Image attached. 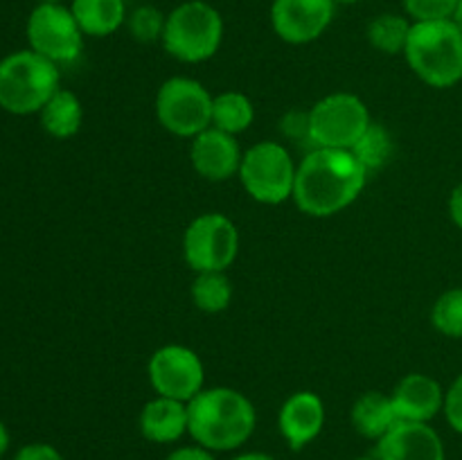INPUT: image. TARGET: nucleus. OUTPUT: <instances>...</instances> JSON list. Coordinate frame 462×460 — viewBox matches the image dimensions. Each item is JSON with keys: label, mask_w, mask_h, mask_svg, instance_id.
Wrapping results in <instances>:
<instances>
[{"label": "nucleus", "mask_w": 462, "mask_h": 460, "mask_svg": "<svg viewBox=\"0 0 462 460\" xmlns=\"http://www.w3.org/2000/svg\"><path fill=\"white\" fill-rule=\"evenodd\" d=\"M365 180L368 170L350 149L316 147L298 165L293 201L305 215L325 219L350 207Z\"/></svg>", "instance_id": "f257e3e1"}, {"label": "nucleus", "mask_w": 462, "mask_h": 460, "mask_svg": "<svg viewBox=\"0 0 462 460\" xmlns=\"http://www.w3.org/2000/svg\"><path fill=\"white\" fill-rule=\"evenodd\" d=\"M61 88L57 63L34 50H18L0 59V108L12 115H32Z\"/></svg>", "instance_id": "20e7f679"}, {"label": "nucleus", "mask_w": 462, "mask_h": 460, "mask_svg": "<svg viewBox=\"0 0 462 460\" xmlns=\"http://www.w3.org/2000/svg\"><path fill=\"white\" fill-rule=\"evenodd\" d=\"M189 436L210 451H233L246 445L257 424L253 401L228 386L203 388L188 401Z\"/></svg>", "instance_id": "f03ea898"}, {"label": "nucleus", "mask_w": 462, "mask_h": 460, "mask_svg": "<svg viewBox=\"0 0 462 460\" xmlns=\"http://www.w3.org/2000/svg\"><path fill=\"white\" fill-rule=\"evenodd\" d=\"M449 215H451V219H454V224L462 230V183L456 185L454 192H451V197H449Z\"/></svg>", "instance_id": "7c9ffc66"}, {"label": "nucleus", "mask_w": 462, "mask_h": 460, "mask_svg": "<svg viewBox=\"0 0 462 460\" xmlns=\"http://www.w3.org/2000/svg\"><path fill=\"white\" fill-rule=\"evenodd\" d=\"M224 41V18L206 0H185L165 18L162 48L183 63H203L215 57Z\"/></svg>", "instance_id": "39448f33"}, {"label": "nucleus", "mask_w": 462, "mask_h": 460, "mask_svg": "<svg viewBox=\"0 0 462 460\" xmlns=\"http://www.w3.org/2000/svg\"><path fill=\"white\" fill-rule=\"evenodd\" d=\"M460 0H402L406 16L413 23L451 21Z\"/></svg>", "instance_id": "bb28decb"}, {"label": "nucleus", "mask_w": 462, "mask_h": 460, "mask_svg": "<svg viewBox=\"0 0 462 460\" xmlns=\"http://www.w3.org/2000/svg\"><path fill=\"white\" fill-rule=\"evenodd\" d=\"M404 59L433 88H451L462 79V32L451 21L413 23Z\"/></svg>", "instance_id": "7ed1b4c3"}, {"label": "nucleus", "mask_w": 462, "mask_h": 460, "mask_svg": "<svg viewBox=\"0 0 462 460\" xmlns=\"http://www.w3.org/2000/svg\"><path fill=\"white\" fill-rule=\"evenodd\" d=\"M233 300V284L226 271H203L192 282V302L206 314H219L228 309Z\"/></svg>", "instance_id": "5701e85b"}, {"label": "nucleus", "mask_w": 462, "mask_h": 460, "mask_svg": "<svg viewBox=\"0 0 462 460\" xmlns=\"http://www.w3.org/2000/svg\"><path fill=\"white\" fill-rule=\"evenodd\" d=\"M149 382L156 395L188 404L203 391L206 368L201 356L185 345H162L149 359Z\"/></svg>", "instance_id": "9b49d317"}, {"label": "nucleus", "mask_w": 462, "mask_h": 460, "mask_svg": "<svg viewBox=\"0 0 462 460\" xmlns=\"http://www.w3.org/2000/svg\"><path fill=\"white\" fill-rule=\"evenodd\" d=\"M454 23L458 25V30L462 32V0L458 3V9H456V14H454Z\"/></svg>", "instance_id": "72a5a7b5"}, {"label": "nucleus", "mask_w": 462, "mask_h": 460, "mask_svg": "<svg viewBox=\"0 0 462 460\" xmlns=\"http://www.w3.org/2000/svg\"><path fill=\"white\" fill-rule=\"evenodd\" d=\"M165 460H217L215 451L206 449L201 445L194 446H179V449L171 451Z\"/></svg>", "instance_id": "c756f323"}, {"label": "nucleus", "mask_w": 462, "mask_h": 460, "mask_svg": "<svg viewBox=\"0 0 462 460\" xmlns=\"http://www.w3.org/2000/svg\"><path fill=\"white\" fill-rule=\"evenodd\" d=\"M140 431L149 442L171 445L189 431L188 404L171 397L156 395L140 413Z\"/></svg>", "instance_id": "f3484780"}, {"label": "nucleus", "mask_w": 462, "mask_h": 460, "mask_svg": "<svg viewBox=\"0 0 462 460\" xmlns=\"http://www.w3.org/2000/svg\"><path fill=\"white\" fill-rule=\"evenodd\" d=\"M212 95L189 77H171L158 88L156 117L162 129L179 138H197L212 126Z\"/></svg>", "instance_id": "6e6552de"}, {"label": "nucleus", "mask_w": 462, "mask_h": 460, "mask_svg": "<svg viewBox=\"0 0 462 460\" xmlns=\"http://www.w3.org/2000/svg\"><path fill=\"white\" fill-rule=\"evenodd\" d=\"M36 3H63V0H36Z\"/></svg>", "instance_id": "c9c22d12"}, {"label": "nucleus", "mask_w": 462, "mask_h": 460, "mask_svg": "<svg viewBox=\"0 0 462 460\" xmlns=\"http://www.w3.org/2000/svg\"><path fill=\"white\" fill-rule=\"evenodd\" d=\"M445 395L440 383L422 373L406 374L391 392L400 422H431L445 410Z\"/></svg>", "instance_id": "dca6fc26"}, {"label": "nucleus", "mask_w": 462, "mask_h": 460, "mask_svg": "<svg viewBox=\"0 0 462 460\" xmlns=\"http://www.w3.org/2000/svg\"><path fill=\"white\" fill-rule=\"evenodd\" d=\"M165 18L167 14H162L153 5H140L126 16V30L138 43H153V41L162 39Z\"/></svg>", "instance_id": "a878e982"}, {"label": "nucleus", "mask_w": 462, "mask_h": 460, "mask_svg": "<svg viewBox=\"0 0 462 460\" xmlns=\"http://www.w3.org/2000/svg\"><path fill=\"white\" fill-rule=\"evenodd\" d=\"M298 165L284 144L264 140L248 149L239 165V180L248 197L264 206H280L293 198Z\"/></svg>", "instance_id": "423d86ee"}, {"label": "nucleus", "mask_w": 462, "mask_h": 460, "mask_svg": "<svg viewBox=\"0 0 462 460\" xmlns=\"http://www.w3.org/2000/svg\"><path fill=\"white\" fill-rule=\"evenodd\" d=\"M70 9L81 32L93 39L116 34L129 16L125 0H72Z\"/></svg>", "instance_id": "6ab92c4d"}, {"label": "nucleus", "mask_w": 462, "mask_h": 460, "mask_svg": "<svg viewBox=\"0 0 462 460\" xmlns=\"http://www.w3.org/2000/svg\"><path fill=\"white\" fill-rule=\"evenodd\" d=\"M350 152L359 158V162L370 174L373 170H382L383 165H388V161L395 153V138L386 126L373 122Z\"/></svg>", "instance_id": "b1692460"}, {"label": "nucleus", "mask_w": 462, "mask_h": 460, "mask_svg": "<svg viewBox=\"0 0 462 460\" xmlns=\"http://www.w3.org/2000/svg\"><path fill=\"white\" fill-rule=\"evenodd\" d=\"M255 120V106L251 97L237 90H226L212 99V126L226 131L230 135H237L246 131Z\"/></svg>", "instance_id": "412c9836"}, {"label": "nucleus", "mask_w": 462, "mask_h": 460, "mask_svg": "<svg viewBox=\"0 0 462 460\" xmlns=\"http://www.w3.org/2000/svg\"><path fill=\"white\" fill-rule=\"evenodd\" d=\"M431 323L449 338H462V289H449L436 300Z\"/></svg>", "instance_id": "393cba45"}, {"label": "nucleus", "mask_w": 462, "mask_h": 460, "mask_svg": "<svg viewBox=\"0 0 462 460\" xmlns=\"http://www.w3.org/2000/svg\"><path fill=\"white\" fill-rule=\"evenodd\" d=\"M352 427L356 433H361L368 440H382L397 422L395 406H393V397L386 392L368 391L352 404Z\"/></svg>", "instance_id": "a211bd4d"}, {"label": "nucleus", "mask_w": 462, "mask_h": 460, "mask_svg": "<svg viewBox=\"0 0 462 460\" xmlns=\"http://www.w3.org/2000/svg\"><path fill=\"white\" fill-rule=\"evenodd\" d=\"M325 427V404L316 392L298 391L282 404L278 413L280 436L293 451L305 449L320 436Z\"/></svg>", "instance_id": "2eb2a0df"}, {"label": "nucleus", "mask_w": 462, "mask_h": 460, "mask_svg": "<svg viewBox=\"0 0 462 460\" xmlns=\"http://www.w3.org/2000/svg\"><path fill=\"white\" fill-rule=\"evenodd\" d=\"M334 3L337 5H356V3H361V0H334Z\"/></svg>", "instance_id": "f704fd0d"}, {"label": "nucleus", "mask_w": 462, "mask_h": 460, "mask_svg": "<svg viewBox=\"0 0 462 460\" xmlns=\"http://www.w3.org/2000/svg\"><path fill=\"white\" fill-rule=\"evenodd\" d=\"M411 27L413 21L409 16H402V14H379L373 21L368 23V34L370 45L374 50L383 54H404L406 43H409Z\"/></svg>", "instance_id": "4be33fe9"}, {"label": "nucleus", "mask_w": 462, "mask_h": 460, "mask_svg": "<svg viewBox=\"0 0 462 460\" xmlns=\"http://www.w3.org/2000/svg\"><path fill=\"white\" fill-rule=\"evenodd\" d=\"M379 460H445V445L429 422H397L377 440Z\"/></svg>", "instance_id": "4468645a"}, {"label": "nucleus", "mask_w": 462, "mask_h": 460, "mask_svg": "<svg viewBox=\"0 0 462 460\" xmlns=\"http://www.w3.org/2000/svg\"><path fill=\"white\" fill-rule=\"evenodd\" d=\"M445 415L447 422L451 424L454 431L462 436V374L451 383V388L445 395Z\"/></svg>", "instance_id": "cd10ccee"}, {"label": "nucleus", "mask_w": 462, "mask_h": 460, "mask_svg": "<svg viewBox=\"0 0 462 460\" xmlns=\"http://www.w3.org/2000/svg\"><path fill=\"white\" fill-rule=\"evenodd\" d=\"M9 442H12V437H9V428H7V424L0 419V455L7 454Z\"/></svg>", "instance_id": "2f4dec72"}, {"label": "nucleus", "mask_w": 462, "mask_h": 460, "mask_svg": "<svg viewBox=\"0 0 462 460\" xmlns=\"http://www.w3.org/2000/svg\"><path fill=\"white\" fill-rule=\"evenodd\" d=\"M242 156L244 153L235 135L215 129V126L192 138V147H189V161H192L194 171L210 183H224L239 174Z\"/></svg>", "instance_id": "ddd939ff"}, {"label": "nucleus", "mask_w": 462, "mask_h": 460, "mask_svg": "<svg viewBox=\"0 0 462 460\" xmlns=\"http://www.w3.org/2000/svg\"><path fill=\"white\" fill-rule=\"evenodd\" d=\"M233 460H278V458H273V455L269 454H262V451H248V454L235 455Z\"/></svg>", "instance_id": "473e14b6"}, {"label": "nucleus", "mask_w": 462, "mask_h": 460, "mask_svg": "<svg viewBox=\"0 0 462 460\" xmlns=\"http://www.w3.org/2000/svg\"><path fill=\"white\" fill-rule=\"evenodd\" d=\"M239 253V233L233 219L206 212L189 221L183 235V255L192 271H228Z\"/></svg>", "instance_id": "9d476101"}, {"label": "nucleus", "mask_w": 462, "mask_h": 460, "mask_svg": "<svg viewBox=\"0 0 462 460\" xmlns=\"http://www.w3.org/2000/svg\"><path fill=\"white\" fill-rule=\"evenodd\" d=\"M355 460H379L377 455H374V458H355Z\"/></svg>", "instance_id": "e433bc0d"}, {"label": "nucleus", "mask_w": 462, "mask_h": 460, "mask_svg": "<svg viewBox=\"0 0 462 460\" xmlns=\"http://www.w3.org/2000/svg\"><path fill=\"white\" fill-rule=\"evenodd\" d=\"M14 460H66L57 446L48 442H32V445L21 446L14 455Z\"/></svg>", "instance_id": "c85d7f7f"}, {"label": "nucleus", "mask_w": 462, "mask_h": 460, "mask_svg": "<svg viewBox=\"0 0 462 460\" xmlns=\"http://www.w3.org/2000/svg\"><path fill=\"white\" fill-rule=\"evenodd\" d=\"M373 124L364 99L334 93L319 99L307 113V138L323 149H352Z\"/></svg>", "instance_id": "0eeeda50"}, {"label": "nucleus", "mask_w": 462, "mask_h": 460, "mask_svg": "<svg viewBox=\"0 0 462 460\" xmlns=\"http://www.w3.org/2000/svg\"><path fill=\"white\" fill-rule=\"evenodd\" d=\"M30 50L52 63H70L84 50L86 34L81 32L70 5L39 3L25 23Z\"/></svg>", "instance_id": "1a4fd4ad"}, {"label": "nucleus", "mask_w": 462, "mask_h": 460, "mask_svg": "<svg viewBox=\"0 0 462 460\" xmlns=\"http://www.w3.org/2000/svg\"><path fill=\"white\" fill-rule=\"evenodd\" d=\"M45 133L57 140L72 138L84 122V106L72 90L59 88L39 111Z\"/></svg>", "instance_id": "aec40b11"}, {"label": "nucleus", "mask_w": 462, "mask_h": 460, "mask_svg": "<svg viewBox=\"0 0 462 460\" xmlns=\"http://www.w3.org/2000/svg\"><path fill=\"white\" fill-rule=\"evenodd\" d=\"M334 12V0H273L269 16L273 32L284 43L305 45L328 32Z\"/></svg>", "instance_id": "f8f14e48"}]
</instances>
